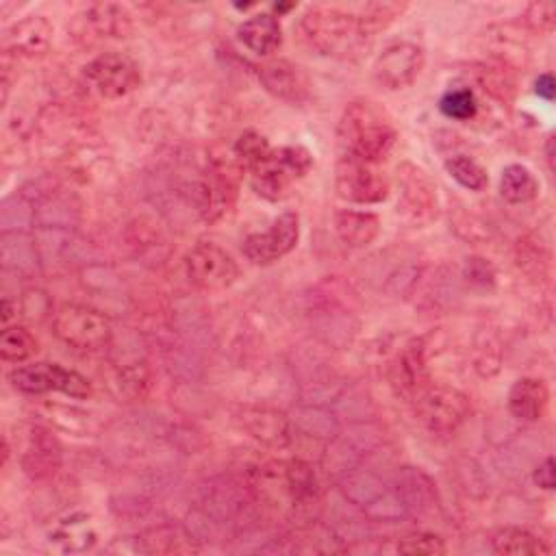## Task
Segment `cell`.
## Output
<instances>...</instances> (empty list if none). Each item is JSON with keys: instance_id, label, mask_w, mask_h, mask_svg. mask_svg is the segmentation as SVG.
Masks as SVG:
<instances>
[{"instance_id": "obj_26", "label": "cell", "mask_w": 556, "mask_h": 556, "mask_svg": "<svg viewBox=\"0 0 556 556\" xmlns=\"http://www.w3.org/2000/svg\"><path fill=\"white\" fill-rule=\"evenodd\" d=\"M439 111L450 119L467 122L476 115L478 102H476V96L469 87H456V89H450L441 96Z\"/></svg>"}, {"instance_id": "obj_22", "label": "cell", "mask_w": 556, "mask_h": 556, "mask_svg": "<svg viewBox=\"0 0 556 556\" xmlns=\"http://www.w3.org/2000/svg\"><path fill=\"white\" fill-rule=\"evenodd\" d=\"M50 541L63 552H85L96 543V530L87 515H72L56 523L50 532Z\"/></svg>"}, {"instance_id": "obj_24", "label": "cell", "mask_w": 556, "mask_h": 556, "mask_svg": "<svg viewBox=\"0 0 556 556\" xmlns=\"http://www.w3.org/2000/svg\"><path fill=\"white\" fill-rule=\"evenodd\" d=\"M37 352V339L20 324H7L0 332V358L4 363H26Z\"/></svg>"}, {"instance_id": "obj_29", "label": "cell", "mask_w": 556, "mask_h": 556, "mask_svg": "<svg viewBox=\"0 0 556 556\" xmlns=\"http://www.w3.org/2000/svg\"><path fill=\"white\" fill-rule=\"evenodd\" d=\"M526 22L530 24L532 30L549 33L554 28V22H556V4L549 2V0H541V2L528 4Z\"/></svg>"}, {"instance_id": "obj_28", "label": "cell", "mask_w": 556, "mask_h": 556, "mask_svg": "<svg viewBox=\"0 0 556 556\" xmlns=\"http://www.w3.org/2000/svg\"><path fill=\"white\" fill-rule=\"evenodd\" d=\"M397 552L417 554V556H437V554H445L447 547L443 539L434 532H413L397 541Z\"/></svg>"}, {"instance_id": "obj_11", "label": "cell", "mask_w": 556, "mask_h": 556, "mask_svg": "<svg viewBox=\"0 0 556 556\" xmlns=\"http://www.w3.org/2000/svg\"><path fill=\"white\" fill-rule=\"evenodd\" d=\"M300 239V215L295 211L280 213L267 230L252 232L243 239L241 252L254 265H271L287 256Z\"/></svg>"}, {"instance_id": "obj_17", "label": "cell", "mask_w": 556, "mask_h": 556, "mask_svg": "<svg viewBox=\"0 0 556 556\" xmlns=\"http://www.w3.org/2000/svg\"><path fill=\"white\" fill-rule=\"evenodd\" d=\"M508 413L521 421H539L549 406V391L541 378H519L513 382L508 397Z\"/></svg>"}, {"instance_id": "obj_5", "label": "cell", "mask_w": 556, "mask_h": 556, "mask_svg": "<svg viewBox=\"0 0 556 556\" xmlns=\"http://www.w3.org/2000/svg\"><path fill=\"white\" fill-rule=\"evenodd\" d=\"M419 421L437 434H450L467 421L471 413L469 397L450 384L428 382L413 395Z\"/></svg>"}, {"instance_id": "obj_13", "label": "cell", "mask_w": 556, "mask_h": 556, "mask_svg": "<svg viewBox=\"0 0 556 556\" xmlns=\"http://www.w3.org/2000/svg\"><path fill=\"white\" fill-rule=\"evenodd\" d=\"M426 63L424 50L410 41H397L387 46L374 61L371 76L376 85L387 91H400L417 80Z\"/></svg>"}, {"instance_id": "obj_2", "label": "cell", "mask_w": 556, "mask_h": 556, "mask_svg": "<svg viewBox=\"0 0 556 556\" xmlns=\"http://www.w3.org/2000/svg\"><path fill=\"white\" fill-rule=\"evenodd\" d=\"M298 33L317 54L348 56L365 43L371 28L361 13H350L337 7H311L300 17Z\"/></svg>"}, {"instance_id": "obj_6", "label": "cell", "mask_w": 556, "mask_h": 556, "mask_svg": "<svg viewBox=\"0 0 556 556\" xmlns=\"http://www.w3.org/2000/svg\"><path fill=\"white\" fill-rule=\"evenodd\" d=\"M9 382L13 384V389L28 395H41L50 391H59L76 400H85L91 395V382L83 374L67 369L59 363H46V361L28 363L11 369Z\"/></svg>"}, {"instance_id": "obj_7", "label": "cell", "mask_w": 556, "mask_h": 556, "mask_svg": "<svg viewBox=\"0 0 556 556\" xmlns=\"http://www.w3.org/2000/svg\"><path fill=\"white\" fill-rule=\"evenodd\" d=\"M187 280L206 293H217L235 285L239 267L235 258L213 241H198L182 258Z\"/></svg>"}, {"instance_id": "obj_27", "label": "cell", "mask_w": 556, "mask_h": 556, "mask_svg": "<svg viewBox=\"0 0 556 556\" xmlns=\"http://www.w3.org/2000/svg\"><path fill=\"white\" fill-rule=\"evenodd\" d=\"M232 152H235V156L239 159V163L250 169V167H254L256 163H261V161L271 152V146L267 143V139H265L261 132H256V130H243V132L235 139Z\"/></svg>"}, {"instance_id": "obj_9", "label": "cell", "mask_w": 556, "mask_h": 556, "mask_svg": "<svg viewBox=\"0 0 556 556\" xmlns=\"http://www.w3.org/2000/svg\"><path fill=\"white\" fill-rule=\"evenodd\" d=\"M395 185H397V211H402V215L410 224L426 226L437 217L439 213L437 185L424 167L410 161L400 163L395 169Z\"/></svg>"}, {"instance_id": "obj_1", "label": "cell", "mask_w": 556, "mask_h": 556, "mask_svg": "<svg viewBox=\"0 0 556 556\" xmlns=\"http://www.w3.org/2000/svg\"><path fill=\"white\" fill-rule=\"evenodd\" d=\"M397 130L391 117L369 100H352L337 124L341 156L380 165L393 150Z\"/></svg>"}, {"instance_id": "obj_31", "label": "cell", "mask_w": 556, "mask_h": 556, "mask_svg": "<svg viewBox=\"0 0 556 556\" xmlns=\"http://www.w3.org/2000/svg\"><path fill=\"white\" fill-rule=\"evenodd\" d=\"M467 278H471V282L486 285V282H493L495 274H493V267L486 261L469 258V263H467Z\"/></svg>"}, {"instance_id": "obj_10", "label": "cell", "mask_w": 556, "mask_h": 556, "mask_svg": "<svg viewBox=\"0 0 556 556\" xmlns=\"http://www.w3.org/2000/svg\"><path fill=\"white\" fill-rule=\"evenodd\" d=\"M83 74L89 89L104 100H119L135 91L141 83L139 65L122 52L98 54L85 65Z\"/></svg>"}, {"instance_id": "obj_16", "label": "cell", "mask_w": 556, "mask_h": 556, "mask_svg": "<svg viewBox=\"0 0 556 556\" xmlns=\"http://www.w3.org/2000/svg\"><path fill=\"white\" fill-rule=\"evenodd\" d=\"M237 39L250 52L258 56H267L276 52L282 43L280 20L267 11L254 13L237 26Z\"/></svg>"}, {"instance_id": "obj_23", "label": "cell", "mask_w": 556, "mask_h": 556, "mask_svg": "<svg viewBox=\"0 0 556 556\" xmlns=\"http://www.w3.org/2000/svg\"><path fill=\"white\" fill-rule=\"evenodd\" d=\"M539 191V182L526 165L510 163L502 169L500 178V193L510 204H526Z\"/></svg>"}, {"instance_id": "obj_3", "label": "cell", "mask_w": 556, "mask_h": 556, "mask_svg": "<svg viewBox=\"0 0 556 556\" xmlns=\"http://www.w3.org/2000/svg\"><path fill=\"white\" fill-rule=\"evenodd\" d=\"M313 167V156L304 146L271 148V152L250 167V185L265 200H282L295 180Z\"/></svg>"}, {"instance_id": "obj_21", "label": "cell", "mask_w": 556, "mask_h": 556, "mask_svg": "<svg viewBox=\"0 0 556 556\" xmlns=\"http://www.w3.org/2000/svg\"><path fill=\"white\" fill-rule=\"evenodd\" d=\"M491 549L495 554H549L552 547L534 532L517 526L497 528L491 534Z\"/></svg>"}, {"instance_id": "obj_12", "label": "cell", "mask_w": 556, "mask_h": 556, "mask_svg": "<svg viewBox=\"0 0 556 556\" xmlns=\"http://www.w3.org/2000/svg\"><path fill=\"white\" fill-rule=\"evenodd\" d=\"M261 489L278 491L291 506L304 504L317 497L319 484L313 467L302 458H289L269 463L258 471Z\"/></svg>"}, {"instance_id": "obj_18", "label": "cell", "mask_w": 556, "mask_h": 556, "mask_svg": "<svg viewBox=\"0 0 556 556\" xmlns=\"http://www.w3.org/2000/svg\"><path fill=\"white\" fill-rule=\"evenodd\" d=\"M52 33V24L43 15H28L11 26L4 46L22 56H39L50 48Z\"/></svg>"}, {"instance_id": "obj_32", "label": "cell", "mask_w": 556, "mask_h": 556, "mask_svg": "<svg viewBox=\"0 0 556 556\" xmlns=\"http://www.w3.org/2000/svg\"><path fill=\"white\" fill-rule=\"evenodd\" d=\"M534 91H536V96L543 98V100H554V96H556V80H554V76H552L549 72L541 74V76L534 80Z\"/></svg>"}, {"instance_id": "obj_30", "label": "cell", "mask_w": 556, "mask_h": 556, "mask_svg": "<svg viewBox=\"0 0 556 556\" xmlns=\"http://www.w3.org/2000/svg\"><path fill=\"white\" fill-rule=\"evenodd\" d=\"M532 478H534V482H536L541 489L552 491L554 484H556V465H554V458L547 456L543 463H539V467L534 469Z\"/></svg>"}, {"instance_id": "obj_8", "label": "cell", "mask_w": 556, "mask_h": 556, "mask_svg": "<svg viewBox=\"0 0 556 556\" xmlns=\"http://www.w3.org/2000/svg\"><path fill=\"white\" fill-rule=\"evenodd\" d=\"M334 189L345 202L378 204L389 198L391 180L376 163L339 156L334 167Z\"/></svg>"}, {"instance_id": "obj_25", "label": "cell", "mask_w": 556, "mask_h": 556, "mask_svg": "<svg viewBox=\"0 0 556 556\" xmlns=\"http://www.w3.org/2000/svg\"><path fill=\"white\" fill-rule=\"evenodd\" d=\"M445 172L465 189L469 191H482L489 185V176L486 169L476 163L471 156L465 154H454L450 159H445Z\"/></svg>"}, {"instance_id": "obj_20", "label": "cell", "mask_w": 556, "mask_h": 556, "mask_svg": "<svg viewBox=\"0 0 556 556\" xmlns=\"http://www.w3.org/2000/svg\"><path fill=\"white\" fill-rule=\"evenodd\" d=\"M334 232L348 248H367L380 235V217L369 211L341 208L334 213Z\"/></svg>"}, {"instance_id": "obj_14", "label": "cell", "mask_w": 556, "mask_h": 556, "mask_svg": "<svg viewBox=\"0 0 556 556\" xmlns=\"http://www.w3.org/2000/svg\"><path fill=\"white\" fill-rule=\"evenodd\" d=\"M61 443L46 428H30L24 452H22V469L30 480H48L61 467Z\"/></svg>"}, {"instance_id": "obj_4", "label": "cell", "mask_w": 556, "mask_h": 556, "mask_svg": "<svg viewBox=\"0 0 556 556\" xmlns=\"http://www.w3.org/2000/svg\"><path fill=\"white\" fill-rule=\"evenodd\" d=\"M54 337L83 352L104 350L113 339V326L109 317L85 304H65L52 317Z\"/></svg>"}, {"instance_id": "obj_15", "label": "cell", "mask_w": 556, "mask_h": 556, "mask_svg": "<svg viewBox=\"0 0 556 556\" xmlns=\"http://www.w3.org/2000/svg\"><path fill=\"white\" fill-rule=\"evenodd\" d=\"M258 78L271 96H276L285 102L300 104L308 98L311 83H308L306 74L302 72V67L291 61L278 59V61L265 63L258 72Z\"/></svg>"}, {"instance_id": "obj_33", "label": "cell", "mask_w": 556, "mask_h": 556, "mask_svg": "<svg viewBox=\"0 0 556 556\" xmlns=\"http://www.w3.org/2000/svg\"><path fill=\"white\" fill-rule=\"evenodd\" d=\"M545 154H547V163H549V167H554V135H549V137H547Z\"/></svg>"}, {"instance_id": "obj_19", "label": "cell", "mask_w": 556, "mask_h": 556, "mask_svg": "<svg viewBox=\"0 0 556 556\" xmlns=\"http://www.w3.org/2000/svg\"><path fill=\"white\" fill-rule=\"evenodd\" d=\"M241 426L250 437L261 441L269 447H285L291 439L289 421L282 413L265 408V406H250L241 413Z\"/></svg>"}]
</instances>
